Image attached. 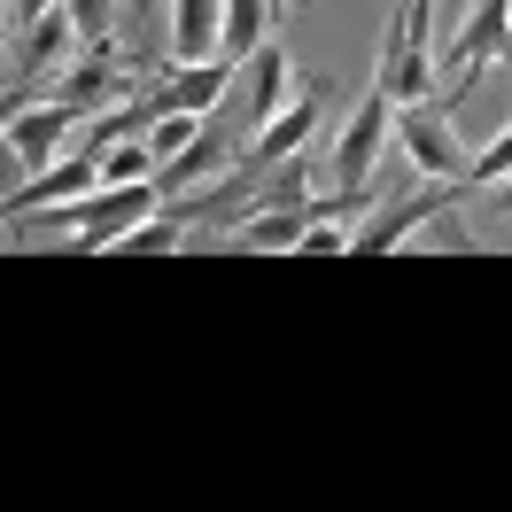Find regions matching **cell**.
Returning a JSON list of instances; mask_svg holds the SVG:
<instances>
[{
	"mask_svg": "<svg viewBox=\"0 0 512 512\" xmlns=\"http://www.w3.org/2000/svg\"><path fill=\"white\" fill-rule=\"evenodd\" d=\"M381 86L396 101H435V63H427V39L404 32V16H388L381 32Z\"/></svg>",
	"mask_w": 512,
	"mask_h": 512,
	"instance_id": "cell-12",
	"label": "cell"
},
{
	"mask_svg": "<svg viewBox=\"0 0 512 512\" xmlns=\"http://www.w3.org/2000/svg\"><path fill=\"white\" fill-rule=\"evenodd\" d=\"M86 125L78 109H63V101H47V109H16L8 117V163L16 171H47V163H63L70 132Z\"/></svg>",
	"mask_w": 512,
	"mask_h": 512,
	"instance_id": "cell-8",
	"label": "cell"
},
{
	"mask_svg": "<svg viewBox=\"0 0 512 512\" xmlns=\"http://www.w3.org/2000/svg\"><path fill=\"white\" fill-rule=\"evenodd\" d=\"M94 187H101V156H94V148H78V156L47 163V171H32V179L8 187V225L39 218V210H55V202H78V194H94Z\"/></svg>",
	"mask_w": 512,
	"mask_h": 512,
	"instance_id": "cell-7",
	"label": "cell"
},
{
	"mask_svg": "<svg viewBox=\"0 0 512 512\" xmlns=\"http://www.w3.org/2000/svg\"><path fill=\"white\" fill-rule=\"evenodd\" d=\"M225 0H171V63H210L218 55Z\"/></svg>",
	"mask_w": 512,
	"mask_h": 512,
	"instance_id": "cell-14",
	"label": "cell"
},
{
	"mask_svg": "<svg viewBox=\"0 0 512 512\" xmlns=\"http://www.w3.org/2000/svg\"><path fill=\"white\" fill-rule=\"evenodd\" d=\"M70 16H78V39L86 47H117V16H125V0H63Z\"/></svg>",
	"mask_w": 512,
	"mask_h": 512,
	"instance_id": "cell-18",
	"label": "cell"
},
{
	"mask_svg": "<svg viewBox=\"0 0 512 512\" xmlns=\"http://www.w3.org/2000/svg\"><path fill=\"white\" fill-rule=\"evenodd\" d=\"M388 140H396V94H388L381 78H373V94L350 109V125H342V140H334V187H365L373 171H381Z\"/></svg>",
	"mask_w": 512,
	"mask_h": 512,
	"instance_id": "cell-4",
	"label": "cell"
},
{
	"mask_svg": "<svg viewBox=\"0 0 512 512\" xmlns=\"http://www.w3.org/2000/svg\"><path fill=\"white\" fill-rule=\"evenodd\" d=\"M272 24H280V16H272V0H225V16H218V55L241 70L256 47L272 39Z\"/></svg>",
	"mask_w": 512,
	"mask_h": 512,
	"instance_id": "cell-15",
	"label": "cell"
},
{
	"mask_svg": "<svg viewBox=\"0 0 512 512\" xmlns=\"http://www.w3.org/2000/svg\"><path fill=\"white\" fill-rule=\"evenodd\" d=\"M326 101H334V86H326V78H311V86H303V94L272 117V125L241 140V163H249V171H272V163L303 156V148H311V132H319V117H326Z\"/></svg>",
	"mask_w": 512,
	"mask_h": 512,
	"instance_id": "cell-6",
	"label": "cell"
},
{
	"mask_svg": "<svg viewBox=\"0 0 512 512\" xmlns=\"http://www.w3.org/2000/svg\"><path fill=\"white\" fill-rule=\"evenodd\" d=\"M225 163H241V140H233L225 125H202V140H187L171 163H156V194H163V202H179V194H194L202 179H218Z\"/></svg>",
	"mask_w": 512,
	"mask_h": 512,
	"instance_id": "cell-10",
	"label": "cell"
},
{
	"mask_svg": "<svg viewBox=\"0 0 512 512\" xmlns=\"http://www.w3.org/2000/svg\"><path fill=\"white\" fill-rule=\"evenodd\" d=\"M303 225H311V202H264V210H249L225 241H233V249H303Z\"/></svg>",
	"mask_w": 512,
	"mask_h": 512,
	"instance_id": "cell-13",
	"label": "cell"
},
{
	"mask_svg": "<svg viewBox=\"0 0 512 512\" xmlns=\"http://www.w3.org/2000/svg\"><path fill=\"white\" fill-rule=\"evenodd\" d=\"M156 140L140 132V140H117V148H101V179L109 187H132V179H156Z\"/></svg>",
	"mask_w": 512,
	"mask_h": 512,
	"instance_id": "cell-16",
	"label": "cell"
},
{
	"mask_svg": "<svg viewBox=\"0 0 512 512\" xmlns=\"http://www.w3.org/2000/svg\"><path fill=\"white\" fill-rule=\"evenodd\" d=\"M458 187H466V179H435L427 194L396 187L381 210L365 218V233H350V249H357V256H388V249H404L419 225H435V218H450V210H458Z\"/></svg>",
	"mask_w": 512,
	"mask_h": 512,
	"instance_id": "cell-5",
	"label": "cell"
},
{
	"mask_svg": "<svg viewBox=\"0 0 512 512\" xmlns=\"http://www.w3.org/2000/svg\"><path fill=\"white\" fill-rule=\"evenodd\" d=\"M342 249H350V233H334V218L303 225V256H342Z\"/></svg>",
	"mask_w": 512,
	"mask_h": 512,
	"instance_id": "cell-21",
	"label": "cell"
},
{
	"mask_svg": "<svg viewBox=\"0 0 512 512\" xmlns=\"http://www.w3.org/2000/svg\"><path fill=\"white\" fill-rule=\"evenodd\" d=\"M47 8H63V0H8V32H24V24H39Z\"/></svg>",
	"mask_w": 512,
	"mask_h": 512,
	"instance_id": "cell-22",
	"label": "cell"
},
{
	"mask_svg": "<svg viewBox=\"0 0 512 512\" xmlns=\"http://www.w3.org/2000/svg\"><path fill=\"white\" fill-rule=\"evenodd\" d=\"M497 179H512V125L489 148H474V187H497Z\"/></svg>",
	"mask_w": 512,
	"mask_h": 512,
	"instance_id": "cell-19",
	"label": "cell"
},
{
	"mask_svg": "<svg viewBox=\"0 0 512 512\" xmlns=\"http://www.w3.org/2000/svg\"><path fill=\"white\" fill-rule=\"evenodd\" d=\"M140 86H148V78H132V70H125V47H78V55L55 70L47 101H63V109H78V117H94V109H125Z\"/></svg>",
	"mask_w": 512,
	"mask_h": 512,
	"instance_id": "cell-3",
	"label": "cell"
},
{
	"mask_svg": "<svg viewBox=\"0 0 512 512\" xmlns=\"http://www.w3.org/2000/svg\"><path fill=\"white\" fill-rule=\"evenodd\" d=\"M288 8H295V0H272V16H288Z\"/></svg>",
	"mask_w": 512,
	"mask_h": 512,
	"instance_id": "cell-23",
	"label": "cell"
},
{
	"mask_svg": "<svg viewBox=\"0 0 512 512\" xmlns=\"http://www.w3.org/2000/svg\"><path fill=\"white\" fill-rule=\"evenodd\" d=\"M132 8V39H140V55H148V39H171V24H163V0H125Z\"/></svg>",
	"mask_w": 512,
	"mask_h": 512,
	"instance_id": "cell-20",
	"label": "cell"
},
{
	"mask_svg": "<svg viewBox=\"0 0 512 512\" xmlns=\"http://www.w3.org/2000/svg\"><path fill=\"white\" fill-rule=\"evenodd\" d=\"M163 194L156 179H132V187H109L101 179L94 194H78V202H55V210H39V225H55V233H70V249H117L140 218H156Z\"/></svg>",
	"mask_w": 512,
	"mask_h": 512,
	"instance_id": "cell-1",
	"label": "cell"
},
{
	"mask_svg": "<svg viewBox=\"0 0 512 512\" xmlns=\"http://www.w3.org/2000/svg\"><path fill=\"white\" fill-rule=\"evenodd\" d=\"M179 225H187L179 210H156V218H140V225H132L117 249H132V256H171V249H179Z\"/></svg>",
	"mask_w": 512,
	"mask_h": 512,
	"instance_id": "cell-17",
	"label": "cell"
},
{
	"mask_svg": "<svg viewBox=\"0 0 512 512\" xmlns=\"http://www.w3.org/2000/svg\"><path fill=\"white\" fill-rule=\"evenodd\" d=\"M288 86H295V63L280 39H264L249 55V78H241V117H249V132H264L280 109H288Z\"/></svg>",
	"mask_w": 512,
	"mask_h": 512,
	"instance_id": "cell-11",
	"label": "cell"
},
{
	"mask_svg": "<svg viewBox=\"0 0 512 512\" xmlns=\"http://www.w3.org/2000/svg\"><path fill=\"white\" fill-rule=\"evenodd\" d=\"M148 94H156L163 109L210 117V109L233 94V63H225V55H210V63H163V70H148Z\"/></svg>",
	"mask_w": 512,
	"mask_h": 512,
	"instance_id": "cell-9",
	"label": "cell"
},
{
	"mask_svg": "<svg viewBox=\"0 0 512 512\" xmlns=\"http://www.w3.org/2000/svg\"><path fill=\"white\" fill-rule=\"evenodd\" d=\"M396 148L412 163V179H466L474 187V156L450 132L443 101H396Z\"/></svg>",
	"mask_w": 512,
	"mask_h": 512,
	"instance_id": "cell-2",
	"label": "cell"
}]
</instances>
